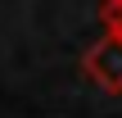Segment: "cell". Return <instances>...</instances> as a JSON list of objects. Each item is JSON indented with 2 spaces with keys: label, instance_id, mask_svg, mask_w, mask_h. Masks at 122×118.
<instances>
[{
  "label": "cell",
  "instance_id": "6da1fadb",
  "mask_svg": "<svg viewBox=\"0 0 122 118\" xmlns=\"http://www.w3.org/2000/svg\"><path fill=\"white\" fill-rule=\"evenodd\" d=\"M81 73H86V82H95L104 96H122V36L118 32H100V36L86 45Z\"/></svg>",
  "mask_w": 122,
  "mask_h": 118
},
{
  "label": "cell",
  "instance_id": "7a4b0ae2",
  "mask_svg": "<svg viewBox=\"0 0 122 118\" xmlns=\"http://www.w3.org/2000/svg\"><path fill=\"white\" fill-rule=\"evenodd\" d=\"M100 18H104V32H118L122 36V0H104L100 5Z\"/></svg>",
  "mask_w": 122,
  "mask_h": 118
}]
</instances>
